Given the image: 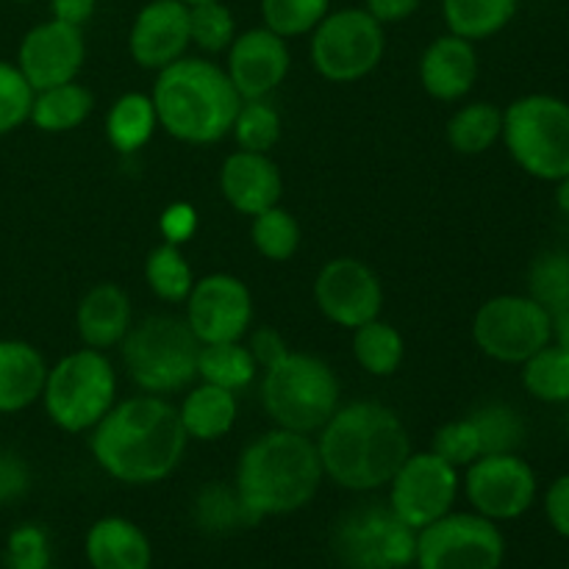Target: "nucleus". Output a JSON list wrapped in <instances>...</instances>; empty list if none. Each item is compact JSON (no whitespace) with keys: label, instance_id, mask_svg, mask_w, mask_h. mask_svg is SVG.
<instances>
[{"label":"nucleus","instance_id":"f257e3e1","mask_svg":"<svg viewBox=\"0 0 569 569\" xmlns=\"http://www.w3.org/2000/svg\"><path fill=\"white\" fill-rule=\"evenodd\" d=\"M187 442L178 406L161 395L144 392L111 406L109 415L92 428L89 450L100 470L114 481L150 487L178 470Z\"/></svg>","mask_w":569,"mask_h":569},{"label":"nucleus","instance_id":"f03ea898","mask_svg":"<svg viewBox=\"0 0 569 569\" xmlns=\"http://www.w3.org/2000/svg\"><path fill=\"white\" fill-rule=\"evenodd\" d=\"M317 433L322 472L350 492L389 487L411 453L403 420L389 406L372 400L339 406Z\"/></svg>","mask_w":569,"mask_h":569},{"label":"nucleus","instance_id":"7ed1b4c3","mask_svg":"<svg viewBox=\"0 0 569 569\" xmlns=\"http://www.w3.org/2000/svg\"><path fill=\"white\" fill-rule=\"evenodd\" d=\"M322 478L326 472L315 439L287 428H272L244 445L237 461L233 489L256 520H261L295 515L309 506Z\"/></svg>","mask_w":569,"mask_h":569},{"label":"nucleus","instance_id":"20e7f679","mask_svg":"<svg viewBox=\"0 0 569 569\" xmlns=\"http://www.w3.org/2000/svg\"><path fill=\"white\" fill-rule=\"evenodd\" d=\"M150 100L159 128L187 144H214L226 139L242 106L226 67L203 56H183L159 70Z\"/></svg>","mask_w":569,"mask_h":569},{"label":"nucleus","instance_id":"39448f33","mask_svg":"<svg viewBox=\"0 0 569 569\" xmlns=\"http://www.w3.org/2000/svg\"><path fill=\"white\" fill-rule=\"evenodd\" d=\"M337 372L328 361L311 353L289 350L281 361L267 367L261 378V403L276 428H287L295 433L320 431L333 411L339 409Z\"/></svg>","mask_w":569,"mask_h":569},{"label":"nucleus","instance_id":"423d86ee","mask_svg":"<svg viewBox=\"0 0 569 569\" xmlns=\"http://www.w3.org/2000/svg\"><path fill=\"white\" fill-rule=\"evenodd\" d=\"M120 348L128 376L148 395L164 398L189 389L198 378L200 342L181 317L156 315L137 322Z\"/></svg>","mask_w":569,"mask_h":569},{"label":"nucleus","instance_id":"0eeeda50","mask_svg":"<svg viewBox=\"0 0 569 569\" xmlns=\"http://www.w3.org/2000/svg\"><path fill=\"white\" fill-rule=\"evenodd\" d=\"M42 403L64 433L92 431L117 403V372L103 350H72L48 367Z\"/></svg>","mask_w":569,"mask_h":569},{"label":"nucleus","instance_id":"6e6552de","mask_svg":"<svg viewBox=\"0 0 569 569\" xmlns=\"http://www.w3.org/2000/svg\"><path fill=\"white\" fill-rule=\"evenodd\" d=\"M506 150L522 172L559 183L569 176V103L556 94H526L503 111Z\"/></svg>","mask_w":569,"mask_h":569},{"label":"nucleus","instance_id":"1a4fd4ad","mask_svg":"<svg viewBox=\"0 0 569 569\" xmlns=\"http://www.w3.org/2000/svg\"><path fill=\"white\" fill-rule=\"evenodd\" d=\"M383 26L367 9L328 11L311 31V64L326 81L356 83L383 59Z\"/></svg>","mask_w":569,"mask_h":569},{"label":"nucleus","instance_id":"9d476101","mask_svg":"<svg viewBox=\"0 0 569 569\" xmlns=\"http://www.w3.org/2000/svg\"><path fill=\"white\" fill-rule=\"evenodd\" d=\"M333 553L345 569H409L415 565L417 531L389 503H361L337 526Z\"/></svg>","mask_w":569,"mask_h":569},{"label":"nucleus","instance_id":"9b49d317","mask_svg":"<svg viewBox=\"0 0 569 569\" xmlns=\"http://www.w3.org/2000/svg\"><path fill=\"white\" fill-rule=\"evenodd\" d=\"M503 559V531L476 511H450L417 531V569H500Z\"/></svg>","mask_w":569,"mask_h":569},{"label":"nucleus","instance_id":"f8f14e48","mask_svg":"<svg viewBox=\"0 0 569 569\" xmlns=\"http://www.w3.org/2000/svg\"><path fill=\"white\" fill-rule=\"evenodd\" d=\"M472 339L489 359L522 365L553 342V317L528 295H498L472 317Z\"/></svg>","mask_w":569,"mask_h":569},{"label":"nucleus","instance_id":"ddd939ff","mask_svg":"<svg viewBox=\"0 0 569 569\" xmlns=\"http://www.w3.org/2000/svg\"><path fill=\"white\" fill-rule=\"evenodd\" d=\"M461 476L453 465L433 450L409 453L389 481V509L409 528L431 526L439 517L450 515L459 500Z\"/></svg>","mask_w":569,"mask_h":569},{"label":"nucleus","instance_id":"4468645a","mask_svg":"<svg viewBox=\"0 0 569 569\" xmlns=\"http://www.w3.org/2000/svg\"><path fill=\"white\" fill-rule=\"evenodd\" d=\"M467 500L472 511L492 522L526 515L537 500V472L520 453H489L465 467Z\"/></svg>","mask_w":569,"mask_h":569},{"label":"nucleus","instance_id":"2eb2a0df","mask_svg":"<svg viewBox=\"0 0 569 569\" xmlns=\"http://www.w3.org/2000/svg\"><path fill=\"white\" fill-rule=\"evenodd\" d=\"M183 306H187L183 320L200 345L242 342L253 322V295L242 278L228 272L198 278Z\"/></svg>","mask_w":569,"mask_h":569},{"label":"nucleus","instance_id":"dca6fc26","mask_svg":"<svg viewBox=\"0 0 569 569\" xmlns=\"http://www.w3.org/2000/svg\"><path fill=\"white\" fill-rule=\"evenodd\" d=\"M315 303L328 322L356 331L381 317L383 287L370 264L353 256H339L317 272Z\"/></svg>","mask_w":569,"mask_h":569},{"label":"nucleus","instance_id":"f3484780","mask_svg":"<svg viewBox=\"0 0 569 569\" xmlns=\"http://www.w3.org/2000/svg\"><path fill=\"white\" fill-rule=\"evenodd\" d=\"M83 59H87V44L81 28L50 17L22 37L14 64L20 67L33 92H42L59 83L78 81Z\"/></svg>","mask_w":569,"mask_h":569},{"label":"nucleus","instance_id":"a211bd4d","mask_svg":"<svg viewBox=\"0 0 569 569\" xmlns=\"http://www.w3.org/2000/svg\"><path fill=\"white\" fill-rule=\"evenodd\" d=\"M226 53V72L242 100H261L272 94L292 67L287 39L264 26L237 33Z\"/></svg>","mask_w":569,"mask_h":569},{"label":"nucleus","instance_id":"6ab92c4d","mask_svg":"<svg viewBox=\"0 0 569 569\" xmlns=\"http://www.w3.org/2000/svg\"><path fill=\"white\" fill-rule=\"evenodd\" d=\"M189 44V6L181 0H150L133 17L128 53L142 70H164L187 56Z\"/></svg>","mask_w":569,"mask_h":569},{"label":"nucleus","instance_id":"aec40b11","mask_svg":"<svg viewBox=\"0 0 569 569\" xmlns=\"http://www.w3.org/2000/svg\"><path fill=\"white\" fill-rule=\"evenodd\" d=\"M220 192L233 211L256 217L278 206L283 194V178L267 153L237 150L222 161Z\"/></svg>","mask_w":569,"mask_h":569},{"label":"nucleus","instance_id":"412c9836","mask_svg":"<svg viewBox=\"0 0 569 569\" xmlns=\"http://www.w3.org/2000/svg\"><path fill=\"white\" fill-rule=\"evenodd\" d=\"M478 81L476 42L456 33H442L433 39L420 56V83L433 100L453 103L472 92Z\"/></svg>","mask_w":569,"mask_h":569},{"label":"nucleus","instance_id":"4be33fe9","mask_svg":"<svg viewBox=\"0 0 569 569\" xmlns=\"http://www.w3.org/2000/svg\"><path fill=\"white\" fill-rule=\"evenodd\" d=\"M131 298L120 283H94L76 309V328L83 348H117L131 331Z\"/></svg>","mask_w":569,"mask_h":569},{"label":"nucleus","instance_id":"5701e85b","mask_svg":"<svg viewBox=\"0 0 569 569\" xmlns=\"http://www.w3.org/2000/svg\"><path fill=\"white\" fill-rule=\"evenodd\" d=\"M83 553L92 569H150L153 545L137 522L126 517H100L83 539Z\"/></svg>","mask_w":569,"mask_h":569},{"label":"nucleus","instance_id":"b1692460","mask_svg":"<svg viewBox=\"0 0 569 569\" xmlns=\"http://www.w3.org/2000/svg\"><path fill=\"white\" fill-rule=\"evenodd\" d=\"M48 365L31 342L0 339V415H17L42 400Z\"/></svg>","mask_w":569,"mask_h":569},{"label":"nucleus","instance_id":"393cba45","mask_svg":"<svg viewBox=\"0 0 569 569\" xmlns=\"http://www.w3.org/2000/svg\"><path fill=\"white\" fill-rule=\"evenodd\" d=\"M237 392H228V389L203 381L198 387H189L181 406H178L183 431L198 442H217L226 433H231V428L237 426Z\"/></svg>","mask_w":569,"mask_h":569},{"label":"nucleus","instance_id":"a878e982","mask_svg":"<svg viewBox=\"0 0 569 569\" xmlns=\"http://www.w3.org/2000/svg\"><path fill=\"white\" fill-rule=\"evenodd\" d=\"M94 98L83 83L67 81L33 94L31 122L44 133H67L89 120Z\"/></svg>","mask_w":569,"mask_h":569},{"label":"nucleus","instance_id":"bb28decb","mask_svg":"<svg viewBox=\"0 0 569 569\" xmlns=\"http://www.w3.org/2000/svg\"><path fill=\"white\" fill-rule=\"evenodd\" d=\"M156 128H159L156 106L144 92L120 94L106 114V137H109L111 148L120 153L142 150L153 139Z\"/></svg>","mask_w":569,"mask_h":569},{"label":"nucleus","instance_id":"cd10ccee","mask_svg":"<svg viewBox=\"0 0 569 569\" xmlns=\"http://www.w3.org/2000/svg\"><path fill=\"white\" fill-rule=\"evenodd\" d=\"M520 0H442V17L450 33L470 42L495 37L515 20Z\"/></svg>","mask_w":569,"mask_h":569},{"label":"nucleus","instance_id":"c85d7f7f","mask_svg":"<svg viewBox=\"0 0 569 569\" xmlns=\"http://www.w3.org/2000/svg\"><path fill=\"white\" fill-rule=\"evenodd\" d=\"M259 376L253 353L242 342H217L200 345L198 353V378L203 383L228 389V392H242Z\"/></svg>","mask_w":569,"mask_h":569},{"label":"nucleus","instance_id":"c756f323","mask_svg":"<svg viewBox=\"0 0 569 569\" xmlns=\"http://www.w3.org/2000/svg\"><path fill=\"white\" fill-rule=\"evenodd\" d=\"M503 137V109L489 100L467 103L450 117L448 142L461 156H481Z\"/></svg>","mask_w":569,"mask_h":569},{"label":"nucleus","instance_id":"7c9ffc66","mask_svg":"<svg viewBox=\"0 0 569 569\" xmlns=\"http://www.w3.org/2000/svg\"><path fill=\"white\" fill-rule=\"evenodd\" d=\"M353 356L372 378H389L403 365L406 342L398 328L376 317L353 331Z\"/></svg>","mask_w":569,"mask_h":569},{"label":"nucleus","instance_id":"2f4dec72","mask_svg":"<svg viewBox=\"0 0 569 569\" xmlns=\"http://www.w3.org/2000/svg\"><path fill=\"white\" fill-rule=\"evenodd\" d=\"M144 281L164 303H183L194 287V272L178 244L161 242L144 259Z\"/></svg>","mask_w":569,"mask_h":569},{"label":"nucleus","instance_id":"473e14b6","mask_svg":"<svg viewBox=\"0 0 569 569\" xmlns=\"http://www.w3.org/2000/svg\"><path fill=\"white\" fill-rule=\"evenodd\" d=\"M522 387L542 403H569V353L559 345H545L522 361Z\"/></svg>","mask_w":569,"mask_h":569},{"label":"nucleus","instance_id":"72a5a7b5","mask_svg":"<svg viewBox=\"0 0 569 569\" xmlns=\"http://www.w3.org/2000/svg\"><path fill=\"white\" fill-rule=\"evenodd\" d=\"M528 298L537 300L550 317L569 311V253L548 250L528 270Z\"/></svg>","mask_w":569,"mask_h":569},{"label":"nucleus","instance_id":"f704fd0d","mask_svg":"<svg viewBox=\"0 0 569 569\" xmlns=\"http://www.w3.org/2000/svg\"><path fill=\"white\" fill-rule=\"evenodd\" d=\"M250 242L264 259L289 261L300 248V222L292 211L272 206L261 214L250 217Z\"/></svg>","mask_w":569,"mask_h":569},{"label":"nucleus","instance_id":"c9c22d12","mask_svg":"<svg viewBox=\"0 0 569 569\" xmlns=\"http://www.w3.org/2000/svg\"><path fill=\"white\" fill-rule=\"evenodd\" d=\"M481 439V456L489 453H517L526 439V422L511 406L487 403L470 415Z\"/></svg>","mask_w":569,"mask_h":569},{"label":"nucleus","instance_id":"e433bc0d","mask_svg":"<svg viewBox=\"0 0 569 569\" xmlns=\"http://www.w3.org/2000/svg\"><path fill=\"white\" fill-rule=\"evenodd\" d=\"M239 150L250 153H270L281 139V114L267 98L261 100H242L237 111V120L231 128Z\"/></svg>","mask_w":569,"mask_h":569},{"label":"nucleus","instance_id":"4c0bfd02","mask_svg":"<svg viewBox=\"0 0 569 569\" xmlns=\"http://www.w3.org/2000/svg\"><path fill=\"white\" fill-rule=\"evenodd\" d=\"M194 517H198L200 526L211 533H228V531H237V528L259 522L253 517V511L242 503L237 489L217 487V483H211V487H206L203 492L198 495Z\"/></svg>","mask_w":569,"mask_h":569},{"label":"nucleus","instance_id":"58836bf2","mask_svg":"<svg viewBox=\"0 0 569 569\" xmlns=\"http://www.w3.org/2000/svg\"><path fill=\"white\" fill-rule=\"evenodd\" d=\"M331 11V0H261L264 28L283 39L306 37Z\"/></svg>","mask_w":569,"mask_h":569},{"label":"nucleus","instance_id":"ea45409f","mask_svg":"<svg viewBox=\"0 0 569 569\" xmlns=\"http://www.w3.org/2000/svg\"><path fill=\"white\" fill-rule=\"evenodd\" d=\"M189 39L203 53H226L237 39V20L222 0L189 6Z\"/></svg>","mask_w":569,"mask_h":569},{"label":"nucleus","instance_id":"a19ab883","mask_svg":"<svg viewBox=\"0 0 569 569\" xmlns=\"http://www.w3.org/2000/svg\"><path fill=\"white\" fill-rule=\"evenodd\" d=\"M33 94L37 92L26 81L20 67L0 59V137L31 120Z\"/></svg>","mask_w":569,"mask_h":569},{"label":"nucleus","instance_id":"79ce46f5","mask_svg":"<svg viewBox=\"0 0 569 569\" xmlns=\"http://www.w3.org/2000/svg\"><path fill=\"white\" fill-rule=\"evenodd\" d=\"M431 450L437 456H442L448 465H453L456 470H465L472 461L481 459V439H478V431L470 417H465V420L445 422L433 433Z\"/></svg>","mask_w":569,"mask_h":569},{"label":"nucleus","instance_id":"37998d69","mask_svg":"<svg viewBox=\"0 0 569 569\" xmlns=\"http://www.w3.org/2000/svg\"><path fill=\"white\" fill-rule=\"evenodd\" d=\"M6 569H50L48 533L39 526H17L6 539Z\"/></svg>","mask_w":569,"mask_h":569},{"label":"nucleus","instance_id":"c03bdc74","mask_svg":"<svg viewBox=\"0 0 569 569\" xmlns=\"http://www.w3.org/2000/svg\"><path fill=\"white\" fill-rule=\"evenodd\" d=\"M28 467L11 450H0V503H11V500L22 498L28 489Z\"/></svg>","mask_w":569,"mask_h":569},{"label":"nucleus","instance_id":"a18cd8bd","mask_svg":"<svg viewBox=\"0 0 569 569\" xmlns=\"http://www.w3.org/2000/svg\"><path fill=\"white\" fill-rule=\"evenodd\" d=\"M248 350L253 353L256 365H259L261 370H267V367H272L276 361H281L283 356L289 353L287 342H283V337L272 326L256 328V331L250 333Z\"/></svg>","mask_w":569,"mask_h":569},{"label":"nucleus","instance_id":"49530a36","mask_svg":"<svg viewBox=\"0 0 569 569\" xmlns=\"http://www.w3.org/2000/svg\"><path fill=\"white\" fill-rule=\"evenodd\" d=\"M545 515H548L553 531L569 539V472L550 483L548 495H545Z\"/></svg>","mask_w":569,"mask_h":569},{"label":"nucleus","instance_id":"de8ad7c7","mask_svg":"<svg viewBox=\"0 0 569 569\" xmlns=\"http://www.w3.org/2000/svg\"><path fill=\"white\" fill-rule=\"evenodd\" d=\"M198 228V211L187 203H172L170 209L161 214V233H164V242L181 244Z\"/></svg>","mask_w":569,"mask_h":569},{"label":"nucleus","instance_id":"09e8293b","mask_svg":"<svg viewBox=\"0 0 569 569\" xmlns=\"http://www.w3.org/2000/svg\"><path fill=\"white\" fill-rule=\"evenodd\" d=\"M422 0H365V9L376 17L381 26H392V22H403L420 9Z\"/></svg>","mask_w":569,"mask_h":569},{"label":"nucleus","instance_id":"8fccbe9b","mask_svg":"<svg viewBox=\"0 0 569 569\" xmlns=\"http://www.w3.org/2000/svg\"><path fill=\"white\" fill-rule=\"evenodd\" d=\"M98 0H50V14L53 20L67 22V26L83 28L92 20Z\"/></svg>","mask_w":569,"mask_h":569},{"label":"nucleus","instance_id":"3c124183","mask_svg":"<svg viewBox=\"0 0 569 569\" xmlns=\"http://www.w3.org/2000/svg\"><path fill=\"white\" fill-rule=\"evenodd\" d=\"M553 339L559 348H565L569 353V311H565V315L553 317Z\"/></svg>","mask_w":569,"mask_h":569},{"label":"nucleus","instance_id":"603ef678","mask_svg":"<svg viewBox=\"0 0 569 569\" xmlns=\"http://www.w3.org/2000/svg\"><path fill=\"white\" fill-rule=\"evenodd\" d=\"M556 206L565 217H569V176L561 178L559 187H556Z\"/></svg>","mask_w":569,"mask_h":569},{"label":"nucleus","instance_id":"864d4df0","mask_svg":"<svg viewBox=\"0 0 569 569\" xmlns=\"http://www.w3.org/2000/svg\"><path fill=\"white\" fill-rule=\"evenodd\" d=\"M181 3H187V6H194V3H209V0H181Z\"/></svg>","mask_w":569,"mask_h":569},{"label":"nucleus","instance_id":"5fc2aeb1","mask_svg":"<svg viewBox=\"0 0 569 569\" xmlns=\"http://www.w3.org/2000/svg\"><path fill=\"white\" fill-rule=\"evenodd\" d=\"M17 3H33V0H17Z\"/></svg>","mask_w":569,"mask_h":569},{"label":"nucleus","instance_id":"6e6d98bb","mask_svg":"<svg viewBox=\"0 0 569 569\" xmlns=\"http://www.w3.org/2000/svg\"><path fill=\"white\" fill-rule=\"evenodd\" d=\"M567 569H569V565H567Z\"/></svg>","mask_w":569,"mask_h":569}]
</instances>
